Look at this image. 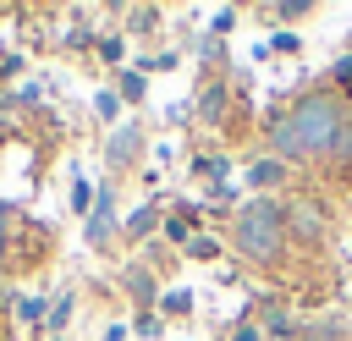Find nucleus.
Returning a JSON list of instances; mask_svg holds the SVG:
<instances>
[{
  "instance_id": "f257e3e1",
  "label": "nucleus",
  "mask_w": 352,
  "mask_h": 341,
  "mask_svg": "<svg viewBox=\"0 0 352 341\" xmlns=\"http://www.w3.org/2000/svg\"><path fill=\"white\" fill-rule=\"evenodd\" d=\"M352 121V99H341L336 88H302L275 121H270V154L280 165H324L336 138Z\"/></svg>"
},
{
  "instance_id": "f03ea898",
  "label": "nucleus",
  "mask_w": 352,
  "mask_h": 341,
  "mask_svg": "<svg viewBox=\"0 0 352 341\" xmlns=\"http://www.w3.org/2000/svg\"><path fill=\"white\" fill-rule=\"evenodd\" d=\"M231 248H236L248 264L275 270V264L286 258V248H292L286 204H280V198H253V204H242L236 220H231Z\"/></svg>"
},
{
  "instance_id": "7ed1b4c3",
  "label": "nucleus",
  "mask_w": 352,
  "mask_h": 341,
  "mask_svg": "<svg viewBox=\"0 0 352 341\" xmlns=\"http://www.w3.org/2000/svg\"><path fill=\"white\" fill-rule=\"evenodd\" d=\"M286 231H292V242H308V248H319L324 236H330V220H324V209H314V204H286Z\"/></svg>"
},
{
  "instance_id": "20e7f679",
  "label": "nucleus",
  "mask_w": 352,
  "mask_h": 341,
  "mask_svg": "<svg viewBox=\"0 0 352 341\" xmlns=\"http://www.w3.org/2000/svg\"><path fill=\"white\" fill-rule=\"evenodd\" d=\"M192 110H198V121L220 126V121H226V110H231V88H226V82H204V88H198V99H192Z\"/></svg>"
},
{
  "instance_id": "39448f33",
  "label": "nucleus",
  "mask_w": 352,
  "mask_h": 341,
  "mask_svg": "<svg viewBox=\"0 0 352 341\" xmlns=\"http://www.w3.org/2000/svg\"><path fill=\"white\" fill-rule=\"evenodd\" d=\"M280 182H286V165L275 154H264V160L248 165V187H258V198H270V187H280Z\"/></svg>"
},
{
  "instance_id": "423d86ee",
  "label": "nucleus",
  "mask_w": 352,
  "mask_h": 341,
  "mask_svg": "<svg viewBox=\"0 0 352 341\" xmlns=\"http://www.w3.org/2000/svg\"><path fill=\"white\" fill-rule=\"evenodd\" d=\"M116 198H110V187L99 192V204H94V214H88V248H104V236L116 231V209H110Z\"/></svg>"
},
{
  "instance_id": "0eeeda50",
  "label": "nucleus",
  "mask_w": 352,
  "mask_h": 341,
  "mask_svg": "<svg viewBox=\"0 0 352 341\" xmlns=\"http://www.w3.org/2000/svg\"><path fill=\"white\" fill-rule=\"evenodd\" d=\"M324 165H330V176H336L341 187H352V121H346V132L336 138V148H330Z\"/></svg>"
},
{
  "instance_id": "6e6552de",
  "label": "nucleus",
  "mask_w": 352,
  "mask_h": 341,
  "mask_svg": "<svg viewBox=\"0 0 352 341\" xmlns=\"http://www.w3.org/2000/svg\"><path fill=\"white\" fill-rule=\"evenodd\" d=\"M138 148H143V132H138V126H116V138H110V165H132Z\"/></svg>"
},
{
  "instance_id": "1a4fd4ad",
  "label": "nucleus",
  "mask_w": 352,
  "mask_h": 341,
  "mask_svg": "<svg viewBox=\"0 0 352 341\" xmlns=\"http://www.w3.org/2000/svg\"><path fill=\"white\" fill-rule=\"evenodd\" d=\"M126 292H132V297L148 308V302H154V275H148L143 264H132V270H126Z\"/></svg>"
},
{
  "instance_id": "9d476101",
  "label": "nucleus",
  "mask_w": 352,
  "mask_h": 341,
  "mask_svg": "<svg viewBox=\"0 0 352 341\" xmlns=\"http://www.w3.org/2000/svg\"><path fill=\"white\" fill-rule=\"evenodd\" d=\"M330 88H336L341 99H352V55H336V66H330Z\"/></svg>"
},
{
  "instance_id": "9b49d317",
  "label": "nucleus",
  "mask_w": 352,
  "mask_h": 341,
  "mask_svg": "<svg viewBox=\"0 0 352 341\" xmlns=\"http://www.w3.org/2000/svg\"><path fill=\"white\" fill-rule=\"evenodd\" d=\"M154 226H160V209H154V204H143V209L126 220V236H148Z\"/></svg>"
},
{
  "instance_id": "f8f14e48",
  "label": "nucleus",
  "mask_w": 352,
  "mask_h": 341,
  "mask_svg": "<svg viewBox=\"0 0 352 341\" xmlns=\"http://www.w3.org/2000/svg\"><path fill=\"white\" fill-rule=\"evenodd\" d=\"M165 236H170L176 248H187V242H192V209H187V214H170V220H165Z\"/></svg>"
},
{
  "instance_id": "ddd939ff",
  "label": "nucleus",
  "mask_w": 352,
  "mask_h": 341,
  "mask_svg": "<svg viewBox=\"0 0 352 341\" xmlns=\"http://www.w3.org/2000/svg\"><path fill=\"white\" fill-rule=\"evenodd\" d=\"M308 11H314V6H302V0H286V6H275L270 16H275V22H302Z\"/></svg>"
},
{
  "instance_id": "4468645a",
  "label": "nucleus",
  "mask_w": 352,
  "mask_h": 341,
  "mask_svg": "<svg viewBox=\"0 0 352 341\" xmlns=\"http://www.w3.org/2000/svg\"><path fill=\"white\" fill-rule=\"evenodd\" d=\"M187 253H192V258H220V242H214V236H192Z\"/></svg>"
},
{
  "instance_id": "2eb2a0df",
  "label": "nucleus",
  "mask_w": 352,
  "mask_h": 341,
  "mask_svg": "<svg viewBox=\"0 0 352 341\" xmlns=\"http://www.w3.org/2000/svg\"><path fill=\"white\" fill-rule=\"evenodd\" d=\"M160 308H165V314H192V297H187V292H165Z\"/></svg>"
},
{
  "instance_id": "dca6fc26",
  "label": "nucleus",
  "mask_w": 352,
  "mask_h": 341,
  "mask_svg": "<svg viewBox=\"0 0 352 341\" xmlns=\"http://www.w3.org/2000/svg\"><path fill=\"white\" fill-rule=\"evenodd\" d=\"M121 99H143V72H121Z\"/></svg>"
},
{
  "instance_id": "f3484780",
  "label": "nucleus",
  "mask_w": 352,
  "mask_h": 341,
  "mask_svg": "<svg viewBox=\"0 0 352 341\" xmlns=\"http://www.w3.org/2000/svg\"><path fill=\"white\" fill-rule=\"evenodd\" d=\"M94 110H99L104 121H116V116H121V94H99V99H94Z\"/></svg>"
},
{
  "instance_id": "a211bd4d",
  "label": "nucleus",
  "mask_w": 352,
  "mask_h": 341,
  "mask_svg": "<svg viewBox=\"0 0 352 341\" xmlns=\"http://www.w3.org/2000/svg\"><path fill=\"white\" fill-rule=\"evenodd\" d=\"M270 50H280V55H297V33H275V38H270Z\"/></svg>"
},
{
  "instance_id": "6ab92c4d",
  "label": "nucleus",
  "mask_w": 352,
  "mask_h": 341,
  "mask_svg": "<svg viewBox=\"0 0 352 341\" xmlns=\"http://www.w3.org/2000/svg\"><path fill=\"white\" fill-rule=\"evenodd\" d=\"M11 220H16V209H11V204H0V253H6V236H11Z\"/></svg>"
},
{
  "instance_id": "aec40b11",
  "label": "nucleus",
  "mask_w": 352,
  "mask_h": 341,
  "mask_svg": "<svg viewBox=\"0 0 352 341\" xmlns=\"http://www.w3.org/2000/svg\"><path fill=\"white\" fill-rule=\"evenodd\" d=\"M231 22H236V11H214V28H209V33H214V38H220V33H226V28H231Z\"/></svg>"
},
{
  "instance_id": "412c9836",
  "label": "nucleus",
  "mask_w": 352,
  "mask_h": 341,
  "mask_svg": "<svg viewBox=\"0 0 352 341\" xmlns=\"http://www.w3.org/2000/svg\"><path fill=\"white\" fill-rule=\"evenodd\" d=\"M231 341H264V330H258V324H236V336H231Z\"/></svg>"
},
{
  "instance_id": "4be33fe9",
  "label": "nucleus",
  "mask_w": 352,
  "mask_h": 341,
  "mask_svg": "<svg viewBox=\"0 0 352 341\" xmlns=\"http://www.w3.org/2000/svg\"><path fill=\"white\" fill-rule=\"evenodd\" d=\"M104 341H126V330H121V324H110V330H104Z\"/></svg>"
}]
</instances>
